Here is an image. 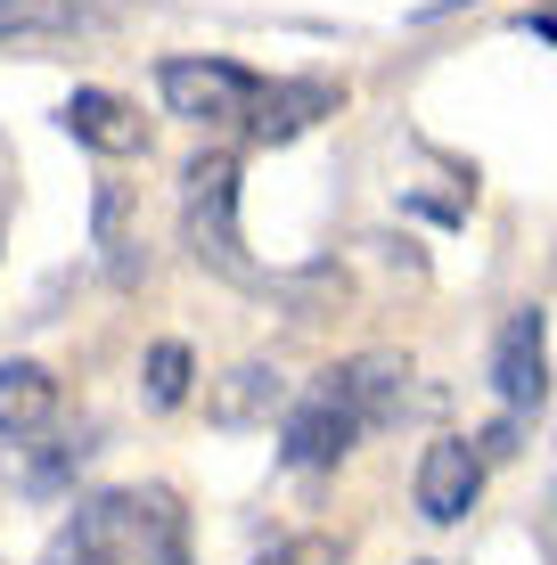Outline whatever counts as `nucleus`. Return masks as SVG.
I'll return each instance as SVG.
<instances>
[{"label": "nucleus", "mask_w": 557, "mask_h": 565, "mask_svg": "<svg viewBox=\"0 0 557 565\" xmlns=\"http://www.w3.org/2000/svg\"><path fill=\"white\" fill-rule=\"evenodd\" d=\"M57 131L66 140H83L90 156H148V124L131 99H115V90H66V107H57Z\"/></svg>", "instance_id": "6e6552de"}, {"label": "nucleus", "mask_w": 557, "mask_h": 565, "mask_svg": "<svg viewBox=\"0 0 557 565\" xmlns=\"http://www.w3.org/2000/svg\"><path fill=\"white\" fill-rule=\"evenodd\" d=\"M255 565H336V541L329 533H296V541H279V550L255 557Z\"/></svg>", "instance_id": "ddd939ff"}, {"label": "nucleus", "mask_w": 557, "mask_h": 565, "mask_svg": "<svg viewBox=\"0 0 557 565\" xmlns=\"http://www.w3.org/2000/svg\"><path fill=\"white\" fill-rule=\"evenodd\" d=\"M401 402H410V361L401 353H353V361L320 369L296 394V411L279 418V467L320 476V467L353 459L361 435H377V426L401 418Z\"/></svg>", "instance_id": "f03ea898"}, {"label": "nucleus", "mask_w": 557, "mask_h": 565, "mask_svg": "<svg viewBox=\"0 0 557 565\" xmlns=\"http://www.w3.org/2000/svg\"><path fill=\"white\" fill-rule=\"evenodd\" d=\"M451 9H468V0H427V9H418V17H451Z\"/></svg>", "instance_id": "dca6fc26"}, {"label": "nucleus", "mask_w": 557, "mask_h": 565, "mask_svg": "<svg viewBox=\"0 0 557 565\" xmlns=\"http://www.w3.org/2000/svg\"><path fill=\"white\" fill-rule=\"evenodd\" d=\"M157 99H164V115H181L197 131H222V124L246 131L255 124V99H263V74L238 66V57H164Z\"/></svg>", "instance_id": "20e7f679"}, {"label": "nucleus", "mask_w": 557, "mask_h": 565, "mask_svg": "<svg viewBox=\"0 0 557 565\" xmlns=\"http://www.w3.org/2000/svg\"><path fill=\"white\" fill-rule=\"evenodd\" d=\"M287 411H296V385H287V369H271V361H238L229 377L205 385V418L214 426H271Z\"/></svg>", "instance_id": "1a4fd4ad"}, {"label": "nucleus", "mask_w": 557, "mask_h": 565, "mask_svg": "<svg viewBox=\"0 0 557 565\" xmlns=\"http://www.w3.org/2000/svg\"><path fill=\"white\" fill-rule=\"evenodd\" d=\"M90 238H99V270H107V287H140V279H148V238L131 230V198H124V181H99V198H90Z\"/></svg>", "instance_id": "9d476101"}, {"label": "nucleus", "mask_w": 557, "mask_h": 565, "mask_svg": "<svg viewBox=\"0 0 557 565\" xmlns=\"http://www.w3.org/2000/svg\"><path fill=\"white\" fill-rule=\"evenodd\" d=\"M484 451H475L468 435H435L427 451H418V516L427 524H459L475 509V492H484Z\"/></svg>", "instance_id": "423d86ee"}, {"label": "nucleus", "mask_w": 557, "mask_h": 565, "mask_svg": "<svg viewBox=\"0 0 557 565\" xmlns=\"http://www.w3.org/2000/svg\"><path fill=\"white\" fill-rule=\"evenodd\" d=\"M533 541H542L549 565H557V483H549V500H542V509H533Z\"/></svg>", "instance_id": "4468645a"}, {"label": "nucleus", "mask_w": 557, "mask_h": 565, "mask_svg": "<svg viewBox=\"0 0 557 565\" xmlns=\"http://www.w3.org/2000/svg\"><path fill=\"white\" fill-rule=\"evenodd\" d=\"M336 107H344V83H329V74H287V83H263L246 140H255V148H287V140H303V131H312L320 115H336Z\"/></svg>", "instance_id": "0eeeda50"}, {"label": "nucleus", "mask_w": 557, "mask_h": 565, "mask_svg": "<svg viewBox=\"0 0 557 565\" xmlns=\"http://www.w3.org/2000/svg\"><path fill=\"white\" fill-rule=\"evenodd\" d=\"M189 377H197V361H189L181 337H157V344H148V361H140L148 411H181V402H189Z\"/></svg>", "instance_id": "f8f14e48"}, {"label": "nucleus", "mask_w": 557, "mask_h": 565, "mask_svg": "<svg viewBox=\"0 0 557 565\" xmlns=\"http://www.w3.org/2000/svg\"><path fill=\"white\" fill-rule=\"evenodd\" d=\"M525 33H542V42H557V9H542V17H525Z\"/></svg>", "instance_id": "2eb2a0df"}, {"label": "nucleus", "mask_w": 557, "mask_h": 565, "mask_svg": "<svg viewBox=\"0 0 557 565\" xmlns=\"http://www.w3.org/2000/svg\"><path fill=\"white\" fill-rule=\"evenodd\" d=\"M181 246L214 270V279L246 287V296H271V303L296 311V320H312V311H329V303L344 296V270H336V263L263 270V263L238 246V156H229V148L189 156V172H181Z\"/></svg>", "instance_id": "f257e3e1"}, {"label": "nucleus", "mask_w": 557, "mask_h": 565, "mask_svg": "<svg viewBox=\"0 0 557 565\" xmlns=\"http://www.w3.org/2000/svg\"><path fill=\"white\" fill-rule=\"evenodd\" d=\"M492 394H501V418L525 426L549 402V311L542 303H516L492 337Z\"/></svg>", "instance_id": "39448f33"}, {"label": "nucleus", "mask_w": 557, "mask_h": 565, "mask_svg": "<svg viewBox=\"0 0 557 565\" xmlns=\"http://www.w3.org/2000/svg\"><path fill=\"white\" fill-rule=\"evenodd\" d=\"M57 418V377L42 361H0V443H33Z\"/></svg>", "instance_id": "9b49d317"}, {"label": "nucleus", "mask_w": 557, "mask_h": 565, "mask_svg": "<svg viewBox=\"0 0 557 565\" xmlns=\"http://www.w3.org/2000/svg\"><path fill=\"white\" fill-rule=\"evenodd\" d=\"M33 565H189V509L164 483L83 492Z\"/></svg>", "instance_id": "7ed1b4c3"}]
</instances>
